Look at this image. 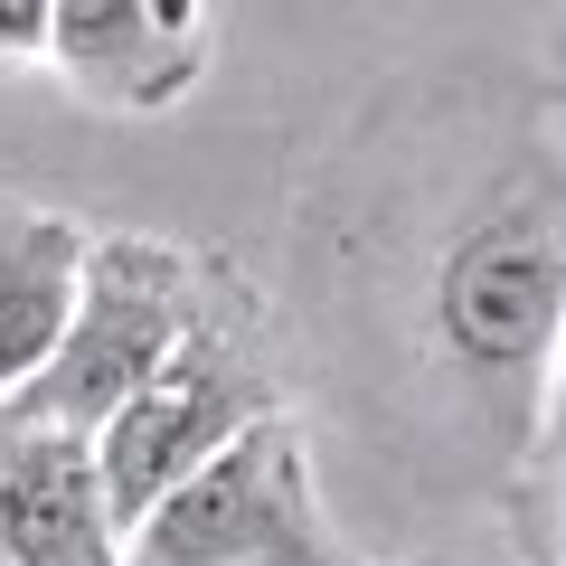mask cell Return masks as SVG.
<instances>
[{"instance_id": "cell-2", "label": "cell", "mask_w": 566, "mask_h": 566, "mask_svg": "<svg viewBox=\"0 0 566 566\" xmlns=\"http://www.w3.org/2000/svg\"><path fill=\"white\" fill-rule=\"evenodd\" d=\"M237 283H245V264L218 255V245L142 237V227H95V237H85V264H76V303H66L57 349L29 368V387L0 406V416L95 434Z\"/></svg>"}, {"instance_id": "cell-3", "label": "cell", "mask_w": 566, "mask_h": 566, "mask_svg": "<svg viewBox=\"0 0 566 566\" xmlns=\"http://www.w3.org/2000/svg\"><path fill=\"white\" fill-rule=\"evenodd\" d=\"M114 566H359L303 406H264L123 520Z\"/></svg>"}, {"instance_id": "cell-6", "label": "cell", "mask_w": 566, "mask_h": 566, "mask_svg": "<svg viewBox=\"0 0 566 566\" xmlns=\"http://www.w3.org/2000/svg\"><path fill=\"white\" fill-rule=\"evenodd\" d=\"M123 528L104 510L95 444L66 424L0 416V566H114Z\"/></svg>"}, {"instance_id": "cell-7", "label": "cell", "mask_w": 566, "mask_h": 566, "mask_svg": "<svg viewBox=\"0 0 566 566\" xmlns=\"http://www.w3.org/2000/svg\"><path fill=\"white\" fill-rule=\"evenodd\" d=\"M95 227L57 199L0 189V406L29 387V368L57 349L66 303H76V264Z\"/></svg>"}, {"instance_id": "cell-8", "label": "cell", "mask_w": 566, "mask_h": 566, "mask_svg": "<svg viewBox=\"0 0 566 566\" xmlns=\"http://www.w3.org/2000/svg\"><path fill=\"white\" fill-rule=\"evenodd\" d=\"M48 57V0H0V66Z\"/></svg>"}, {"instance_id": "cell-1", "label": "cell", "mask_w": 566, "mask_h": 566, "mask_svg": "<svg viewBox=\"0 0 566 566\" xmlns=\"http://www.w3.org/2000/svg\"><path fill=\"white\" fill-rule=\"evenodd\" d=\"M264 340L283 397L416 501H501L557 434L566 85L547 57L368 85L293 161Z\"/></svg>"}, {"instance_id": "cell-4", "label": "cell", "mask_w": 566, "mask_h": 566, "mask_svg": "<svg viewBox=\"0 0 566 566\" xmlns=\"http://www.w3.org/2000/svg\"><path fill=\"white\" fill-rule=\"evenodd\" d=\"M264 406H293L283 397V368H274V340H264V283L245 264V283L170 349L114 416L85 434L95 444V482H104V510L114 528L133 520L151 491H170L199 453H218L237 424H255Z\"/></svg>"}, {"instance_id": "cell-5", "label": "cell", "mask_w": 566, "mask_h": 566, "mask_svg": "<svg viewBox=\"0 0 566 566\" xmlns=\"http://www.w3.org/2000/svg\"><path fill=\"white\" fill-rule=\"evenodd\" d=\"M48 66L104 123H161L218 66L208 0H48Z\"/></svg>"}]
</instances>
